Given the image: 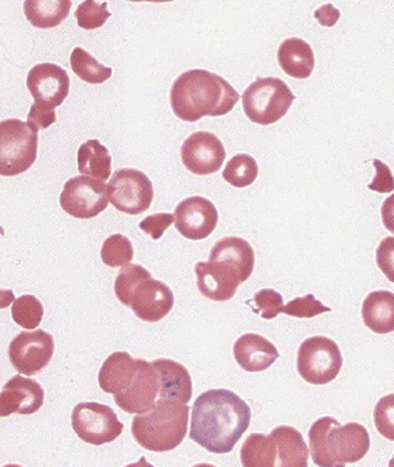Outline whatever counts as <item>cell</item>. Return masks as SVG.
Here are the masks:
<instances>
[{
  "label": "cell",
  "mask_w": 394,
  "mask_h": 467,
  "mask_svg": "<svg viewBox=\"0 0 394 467\" xmlns=\"http://www.w3.org/2000/svg\"><path fill=\"white\" fill-rule=\"evenodd\" d=\"M251 408L229 389H210L196 398L189 437L207 451L228 454L251 423Z\"/></svg>",
  "instance_id": "6da1fadb"
},
{
  "label": "cell",
  "mask_w": 394,
  "mask_h": 467,
  "mask_svg": "<svg viewBox=\"0 0 394 467\" xmlns=\"http://www.w3.org/2000/svg\"><path fill=\"white\" fill-rule=\"evenodd\" d=\"M170 99L178 119L197 122L204 116H224L233 111L240 95L223 77L207 69L193 68L174 80Z\"/></svg>",
  "instance_id": "7a4b0ae2"
},
{
  "label": "cell",
  "mask_w": 394,
  "mask_h": 467,
  "mask_svg": "<svg viewBox=\"0 0 394 467\" xmlns=\"http://www.w3.org/2000/svg\"><path fill=\"white\" fill-rule=\"evenodd\" d=\"M310 456L319 467H345L360 462L370 449L368 430L358 422L339 425L332 416L316 420L310 427Z\"/></svg>",
  "instance_id": "3957f363"
},
{
  "label": "cell",
  "mask_w": 394,
  "mask_h": 467,
  "mask_svg": "<svg viewBox=\"0 0 394 467\" xmlns=\"http://www.w3.org/2000/svg\"><path fill=\"white\" fill-rule=\"evenodd\" d=\"M189 410L188 404L159 398L151 410L135 415L131 422V434L146 451H173L186 436Z\"/></svg>",
  "instance_id": "277c9868"
},
{
  "label": "cell",
  "mask_w": 394,
  "mask_h": 467,
  "mask_svg": "<svg viewBox=\"0 0 394 467\" xmlns=\"http://www.w3.org/2000/svg\"><path fill=\"white\" fill-rule=\"evenodd\" d=\"M295 99L283 79L257 78L243 94L244 112L251 122L270 126L286 115Z\"/></svg>",
  "instance_id": "5b68a950"
},
{
  "label": "cell",
  "mask_w": 394,
  "mask_h": 467,
  "mask_svg": "<svg viewBox=\"0 0 394 467\" xmlns=\"http://www.w3.org/2000/svg\"><path fill=\"white\" fill-rule=\"evenodd\" d=\"M38 130L24 120L10 119L0 123V173L14 177L25 173L36 162Z\"/></svg>",
  "instance_id": "8992f818"
},
{
  "label": "cell",
  "mask_w": 394,
  "mask_h": 467,
  "mask_svg": "<svg viewBox=\"0 0 394 467\" xmlns=\"http://www.w3.org/2000/svg\"><path fill=\"white\" fill-rule=\"evenodd\" d=\"M343 365L337 343L325 336H313L299 346L297 371L301 378L312 385H327L334 381Z\"/></svg>",
  "instance_id": "52a82bcc"
},
{
  "label": "cell",
  "mask_w": 394,
  "mask_h": 467,
  "mask_svg": "<svg viewBox=\"0 0 394 467\" xmlns=\"http://www.w3.org/2000/svg\"><path fill=\"white\" fill-rule=\"evenodd\" d=\"M309 449L298 430L281 425L259 440L255 467H308Z\"/></svg>",
  "instance_id": "ba28073f"
},
{
  "label": "cell",
  "mask_w": 394,
  "mask_h": 467,
  "mask_svg": "<svg viewBox=\"0 0 394 467\" xmlns=\"http://www.w3.org/2000/svg\"><path fill=\"white\" fill-rule=\"evenodd\" d=\"M71 419L77 436L93 445L111 443L122 434L124 429L115 410L97 401L77 404Z\"/></svg>",
  "instance_id": "9c48e42d"
},
{
  "label": "cell",
  "mask_w": 394,
  "mask_h": 467,
  "mask_svg": "<svg viewBox=\"0 0 394 467\" xmlns=\"http://www.w3.org/2000/svg\"><path fill=\"white\" fill-rule=\"evenodd\" d=\"M108 195L116 210L137 215L149 210L155 192L152 182L144 171L124 168L112 175L108 184Z\"/></svg>",
  "instance_id": "30bf717a"
},
{
  "label": "cell",
  "mask_w": 394,
  "mask_h": 467,
  "mask_svg": "<svg viewBox=\"0 0 394 467\" xmlns=\"http://www.w3.org/2000/svg\"><path fill=\"white\" fill-rule=\"evenodd\" d=\"M60 204L71 217L95 218L109 206L108 186L98 179L78 175L65 182Z\"/></svg>",
  "instance_id": "8fae6325"
},
{
  "label": "cell",
  "mask_w": 394,
  "mask_h": 467,
  "mask_svg": "<svg viewBox=\"0 0 394 467\" xmlns=\"http://www.w3.org/2000/svg\"><path fill=\"white\" fill-rule=\"evenodd\" d=\"M55 342L49 332L38 328L24 331L10 342L9 359L18 374L36 376L49 365L54 356Z\"/></svg>",
  "instance_id": "7c38bea8"
},
{
  "label": "cell",
  "mask_w": 394,
  "mask_h": 467,
  "mask_svg": "<svg viewBox=\"0 0 394 467\" xmlns=\"http://www.w3.org/2000/svg\"><path fill=\"white\" fill-rule=\"evenodd\" d=\"M160 375L152 363L138 359V370L133 381L124 392L115 394L113 400L128 414H146L155 407L160 398Z\"/></svg>",
  "instance_id": "4fadbf2b"
},
{
  "label": "cell",
  "mask_w": 394,
  "mask_h": 467,
  "mask_svg": "<svg viewBox=\"0 0 394 467\" xmlns=\"http://www.w3.org/2000/svg\"><path fill=\"white\" fill-rule=\"evenodd\" d=\"M226 156L224 145L210 131H196L181 148V162L196 175L213 174L221 170Z\"/></svg>",
  "instance_id": "5bb4252c"
},
{
  "label": "cell",
  "mask_w": 394,
  "mask_h": 467,
  "mask_svg": "<svg viewBox=\"0 0 394 467\" xmlns=\"http://www.w3.org/2000/svg\"><path fill=\"white\" fill-rule=\"evenodd\" d=\"M208 262L241 285L254 273V251L243 237H224L212 247Z\"/></svg>",
  "instance_id": "9a60e30c"
},
{
  "label": "cell",
  "mask_w": 394,
  "mask_h": 467,
  "mask_svg": "<svg viewBox=\"0 0 394 467\" xmlns=\"http://www.w3.org/2000/svg\"><path fill=\"white\" fill-rule=\"evenodd\" d=\"M175 228L189 240L207 239L218 224V211L202 196L188 197L174 211Z\"/></svg>",
  "instance_id": "2e32d148"
},
{
  "label": "cell",
  "mask_w": 394,
  "mask_h": 467,
  "mask_svg": "<svg viewBox=\"0 0 394 467\" xmlns=\"http://www.w3.org/2000/svg\"><path fill=\"white\" fill-rule=\"evenodd\" d=\"M69 77L61 66L44 62L31 68L27 88L36 104L55 109L60 106L69 93Z\"/></svg>",
  "instance_id": "e0dca14e"
},
{
  "label": "cell",
  "mask_w": 394,
  "mask_h": 467,
  "mask_svg": "<svg viewBox=\"0 0 394 467\" xmlns=\"http://www.w3.org/2000/svg\"><path fill=\"white\" fill-rule=\"evenodd\" d=\"M44 397L46 393L40 383L15 375L4 385L0 394V414L3 418L35 414L43 407Z\"/></svg>",
  "instance_id": "ac0fdd59"
},
{
  "label": "cell",
  "mask_w": 394,
  "mask_h": 467,
  "mask_svg": "<svg viewBox=\"0 0 394 467\" xmlns=\"http://www.w3.org/2000/svg\"><path fill=\"white\" fill-rule=\"evenodd\" d=\"M174 306V295L162 281L149 279L135 288L130 308L139 319L157 323L168 316Z\"/></svg>",
  "instance_id": "d6986e66"
},
{
  "label": "cell",
  "mask_w": 394,
  "mask_h": 467,
  "mask_svg": "<svg viewBox=\"0 0 394 467\" xmlns=\"http://www.w3.org/2000/svg\"><path fill=\"white\" fill-rule=\"evenodd\" d=\"M236 363L248 372L264 371L272 367L277 358L276 347L258 334H246L237 338L233 345Z\"/></svg>",
  "instance_id": "ffe728a7"
},
{
  "label": "cell",
  "mask_w": 394,
  "mask_h": 467,
  "mask_svg": "<svg viewBox=\"0 0 394 467\" xmlns=\"http://www.w3.org/2000/svg\"><path fill=\"white\" fill-rule=\"evenodd\" d=\"M160 375V398L188 404L192 397V379L188 368L171 359L152 361Z\"/></svg>",
  "instance_id": "44dd1931"
},
{
  "label": "cell",
  "mask_w": 394,
  "mask_h": 467,
  "mask_svg": "<svg viewBox=\"0 0 394 467\" xmlns=\"http://www.w3.org/2000/svg\"><path fill=\"white\" fill-rule=\"evenodd\" d=\"M137 370L138 359H133L130 353H112L98 371V385L104 392L113 396L122 393L133 381Z\"/></svg>",
  "instance_id": "7402d4cb"
},
{
  "label": "cell",
  "mask_w": 394,
  "mask_h": 467,
  "mask_svg": "<svg viewBox=\"0 0 394 467\" xmlns=\"http://www.w3.org/2000/svg\"><path fill=\"white\" fill-rule=\"evenodd\" d=\"M277 62L286 75L292 78H308L316 67V57L312 47L301 38L285 39L277 49Z\"/></svg>",
  "instance_id": "603a6c76"
},
{
  "label": "cell",
  "mask_w": 394,
  "mask_h": 467,
  "mask_svg": "<svg viewBox=\"0 0 394 467\" xmlns=\"http://www.w3.org/2000/svg\"><path fill=\"white\" fill-rule=\"evenodd\" d=\"M365 327L378 335L394 331V294L379 290L365 297L361 306Z\"/></svg>",
  "instance_id": "cb8c5ba5"
},
{
  "label": "cell",
  "mask_w": 394,
  "mask_h": 467,
  "mask_svg": "<svg viewBox=\"0 0 394 467\" xmlns=\"http://www.w3.org/2000/svg\"><path fill=\"white\" fill-rule=\"evenodd\" d=\"M195 273L200 294L211 301H230L235 296L240 285L215 268L210 262L197 263Z\"/></svg>",
  "instance_id": "d4e9b609"
},
{
  "label": "cell",
  "mask_w": 394,
  "mask_h": 467,
  "mask_svg": "<svg viewBox=\"0 0 394 467\" xmlns=\"http://www.w3.org/2000/svg\"><path fill=\"white\" fill-rule=\"evenodd\" d=\"M77 162L79 173L87 177L105 182L111 175L112 157L109 149L97 139H90L79 146Z\"/></svg>",
  "instance_id": "484cf974"
},
{
  "label": "cell",
  "mask_w": 394,
  "mask_h": 467,
  "mask_svg": "<svg viewBox=\"0 0 394 467\" xmlns=\"http://www.w3.org/2000/svg\"><path fill=\"white\" fill-rule=\"evenodd\" d=\"M72 2L69 0H26L25 16L36 28H54L67 18Z\"/></svg>",
  "instance_id": "4316f807"
},
{
  "label": "cell",
  "mask_w": 394,
  "mask_h": 467,
  "mask_svg": "<svg viewBox=\"0 0 394 467\" xmlns=\"http://www.w3.org/2000/svg\"><path fill=\"white\" fill-rule=\"evenodd\" d=\"M72 71L84 82L102 84L111 78L113 69L101 65L97 58L91 57L83 47H76L69 58Z\"/></svg>",
  "instance_id": "83f0119b"
},
{
  "label": "cell",
  "mask_w": 394,
  "mask_h": 467,
  "mask_svg": "<svg viewBox=\"0 0 394 467\" xmlns=\"http://www.w3.org/2000/svg\"><path fill=\"white\" fill-rule=\"evenodd\" d=\"M259 168L254 157L246 153L233 156L223 171V178L233 188H247L257 179Z\"/></svg>",
  "instance_id": "f1b7e54d"
},
{
  "label": "cell",
  "mask_w": 394,
  "mask_h": 467,
  "mask_svg": "<svg viewBox=\"0 0 394 467\" xmlns=\"http://www.w3.org/2000/svg\"><path fill=\"white\" fill-rule=\"evenodd\" d=\"M11 317L18 327L35 330L42 323L44 306L36 296L24 295L15 299L11 306Z\"/></svg>",
  "instance_id": "f546056e"
},
{
  "label": "cell",
  "mask_w": 394,
  "mask_h": 467,
  "mask_svg": "<svg viewBox=\"0 0 394 467\" xmlns=\"http://www.w3.org/2000/svg\"><path fill=\"white\" fill-rule=\"evenodd\" d=\"M151 273L144 266L138 265H128L119 270L115 281V294L119 302L124 306L130 305L131 296L135 288L142 281L151 279Z\"/></svg>",
  "instance_id": "4dcf8cb0"
},
{
  "label": "cell",
  "mask_w": 394,
  "mask_h": 467,
  "mask_svg": "<svg viewBox=\"0 0 394 467\" xmlns=\"http://www.w3.org/2000/svg\"><path fill=\"white\" fill-rule=\"evenodd\" d=\"M134 257V248L130 240L120 234L108 237L102 244L101 259L111 268L126 266Z\"/></svg>",
  "instance_id": "1f68e13d"
},
{
  "label": "cell",
  "mask_w": 394,
  "mask_h": 467,
  "mask_svg": "<svg viewBox=\"0 0 394 467\" xmlns=\"http://www.w3.org/2000/svg\"><path fill=\"white\" fill-rule=\"evenodd\" d=\"M75 16L80 28L90 31L102 27L111 16V13L108 10V3L98 4L93 0H87L77 7Z\"/></svg>",
  "instance_id": "d6a6232c"
},
{
  "label": "cell",
  "mask_w": 394,
  "mask_h": 467,
  "mask_svg": "<svg viewBox=\"0 0 394 467\" xmlns=\"http://www.w3.org/2000/svg\"><path fill=\"white\" fill-rule=\"evenodd\" d=\"M252 306L255 314H259L265 320L275 319L280 313H284V298L279 292L273 288H263L259 290L254 297V305L247 303Z\"/></svg>",
  "instance_id": "836d02e7"
},
{
  "label": "cell",
  "mask_w": 394,
  "mask_h": 467,
  "mask_svg": "<svg viewBox=\"0 0 394 467\" xmlns=\"http://www.w3.org/2000/svg\"><path fill=\"white\" fill-rule=\"evenodd\" d=\"M374 423L382 437L394 441V393L382 397L376 403Z\"/></svg>",
  "instance_id": "e575fe53"
},
{
  "label": "cell",
  "mask_w": 394,
  "mask_h": 467,
  "mask_svg": "<svg viewBox=\"0 0 394 467\" xmlns=\"http://www.w3.org/2000/svg\"><path fill=\"white\" fill-rule=\"evenodd\" d=\"M327 312H331V308L317 301L312 294L295 298L294 301L288 302V305L284 309V313L286 316L306 317V319H310V317H317Z\"/></svg>",
  "instance_id": "d590c367"
},
{
  "label": "cell",
  "mask_w": 394,
  "mask_h": 467,
  "mask_svg": "<svg viewBox=\"0 0 394 467\" xmlns=\"http://www.w3.org/2000/svg\"><path fill=\"white\" fill-rule=\"evenodd\" d=\"M376 263L387 279L394 284V236L385 237L376 250Z\"/></svg>",
  "instance_id": "8d00e7d4"
},
{
  "label": "cell",
  "mask_w": 394,
  "mask_h": 467,
  "mask_svg": "<svg viewBox=\"0 0 394 467\" xmlns=\"http://www.w3.org/2000/svg\"><path fill=\"white\" fill-rule=\"evenodd\" d=\"M174 214L157 213L142 219L139 228L153 240H160L174 222Z\"/></svg>",
  "instance_id": "74e56055"
},
{
  "label": "cell",
  "mask_w": 394,
  "mask_h": 467,
  "mask_svg": "<svg viewBox=\"0 0 394 467\" xmlns=\"http://www.w3.org/2000/svg\"><path fill=\"white\" fill-rule=\"evenodd\" d=\"M372 164H374L376 174L368 188L379 193L392 192L394 190V177L390 168L378 159L372 161Z\"/></svg>",
  "instance_id": "f35d334b"
},
{
  "label": "cell",
  "mask_w": 394,
  "mask_h": 467,
  "mask_svg": "<svg viewBox=\"0 0 394 467\" xmlns=\"http://www.w3.org/2000/svg\"><path fill=\"white\" fill-rule=\"evenodd\" d=\"M57 112L55 109L47 108V106L32 104L27 116V123L31 124L36 130H47L51 124L57 122Z\"/></svg>",
  "instance_id": "ab89813d"
},
{
  "label": "cell",
  "mask_w": 394,
  "mask_h": 467,
  "mask_svg": "<svg viewBox=\"0 0 394 467\" xmlns=\"http://www.w3.org/2000/svg\"><path fill=\"white\" fill-rule=\"evenodd\" d=\"M339 11L335 9V6L332 4H325V5L319 7L314 13V17L319 21L320 25L327 26V27H332V26L336 25V22L338 21L339 18Z\"/></svg>",
  "instance_id": "60d3db41"
},
{
  "label": "cell",
  "mask_w": 394,
  "mask_h": 467,
  "mask_svg": "<svg viewBox=\"0 0 394 467\" xmlns=\"http://www.w3.org/2000/svg\"><path fill=\"white\" fill-rule=\"evenodd\" d=\"M381 217L385 228L394 234V193L383 201Z\"/></svg>",
  "instance_id": "b9f144b4"
},
{
  "label": "cell",
  "mask_w": 394,
  "mask_h": 467,
  "mask_svg": "<svg viewBox=\"0 0 394 467\" xmlns=\"http://www.w3.org/2000/svg\"><path fill=\"white\" fill-rule=\"evenodd\" d=\"M126 467H153L152 465H150L148 462H146L144 456H141V459L139 460L137 463H130V465H128Z\"/></svg>",
  "instance_id": "7bdbcfd3"
},
{
  "label": "cell",
  "mask_w": 394,
  "mask_h": 467,
  "mask_svg": "<svg viewBox=\"0 0 394 467\" xmlns=\"http://www.w3.org/2000/svg\"><path fill=\"white\" fill-rule=\"evenodd\" d=\"M192 467H217V466L212 465V463L201 462V463H197V465H193Z\"/></svg>",
  "instance_id": "ee69618b"
},
{
  "label": "cell",
  "mask_w": 394,
  "mask_h": 467,
  "mask_svg": "<svg viewBox=\"0 0 394 467\" xmlns=\"http://www.w3.org/2000/svg\"><path fill=\"white\" fill-rule=\"evenodd\" d=\"M3 467H24V466L16 465V463H9V465H5V466H3Z\"/></svg>",
  "instance_id": "f6af8a7d"
},
{
  "label": "cell",
  "mask_w": 394,
  "mask_h": 467,
  "mask_svg": "<svg viewBox=\"0 0 394 467\" xmlns=\"http://www.w3.org/2000/svg\"><path fill=\"white\" fill-rule=\"evenodd\" d=\"M389 467H394V455L393 458L389 460Z\"/></svg>",
  "instance_id": "bcb514c9"
}]
</instances>
